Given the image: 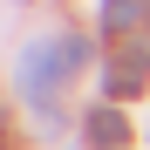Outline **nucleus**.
I'll return each instance as SVG.
<instances>
[{"label": "nucleus", "instance_id": "nucleus-2", "mask_svg": "<svg viewBox=\"0 0 150 150\" xmlns=\"http://www.w3.org/2000/svg\"><path fill=\"white\" fill-rule=\"evenodd\" d=\"M89 143L96 150H123V143H130V123H123V109H89Z\"/></svg>", "mask_w": 150, "mask_h": 150}, {"label": "nucleus", "instance_id": "nucleus-1", "mask_svg": "<svg viewBox=\"0 0 150 150\" xmlns=\"http://www.w3.org/2000/svg\"><path fill=\"white\" fill-rule=\"evenodd\" d=\"M75 68H82V41H75V34H62V41H28V48H21V62H14V82H21L28 103H48L55 82L75 75Z\"/></svg>", "mask_w": 150, "mask_h": 150}, {"label": "nucleus", "instance_id": "nucleus-3", "mask_svg": "<svg viewBox=\"0 0 150 150\" xmlns=\"http://www.w3.org/2000/svg\"><path fill=\"white\" fill-rule=\"evenodd\" d=\"M143 7H150V0H109V7H103V28L109 34H130L137 21H143Z\"/></svg>", "mask_w": 150, "mask_h": 150}, {"label": "nucleus", "instance_id": "nucleus-5", "mask_svg": "<svg viewBox=\"0 0 150 150\" xmlns=\"http://www.w3.org/2000/svg\"><path fill=\"white\" fill-rule=\"evenodd\" d=\"M143 14H150V7H143Z\"/></svg>", "mask_w": 150, "mask_h": 150}, {"label": "nucleus", "instance_id": "nucleus-4", "mask_svg": "<svg viewBox=\"0 0 150 150\" xmlns=\"http://www.w3.org/2000/svg\"><path fill=\"white\" fill-rule=\"evenodd\" d=\"M0 143H7V116H0Z\"/></svg>", "mask_w": 150, "mask_h": 150}]
</instances>
